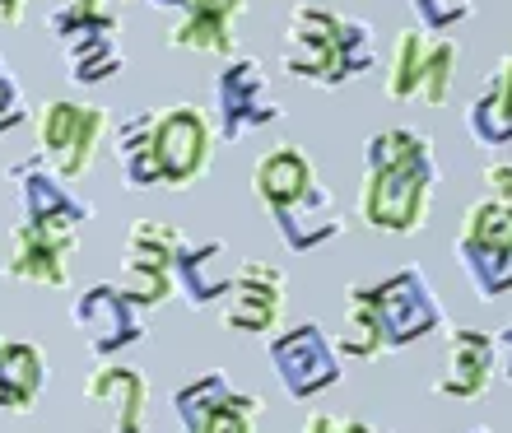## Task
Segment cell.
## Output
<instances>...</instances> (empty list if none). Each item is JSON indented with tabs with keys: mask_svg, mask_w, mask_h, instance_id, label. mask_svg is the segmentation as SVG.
Returning a JSON list of instances; mask_svg holds the SVG:
<instances>
[{
	"mask_svg": "<svg viewBox=\"0 0 512 433\" xmlns=\"http://www.w3.org/2000/svg\"><path fill=\"white\" fill-rule=\"evenodd\" d=\"M75 247H80V224H66V219H19L10 229V275L47 289H66Z\"/></svg>",
	"mask_w": 512,
	"mask_h": 433,
	"instance_id": "9c48e42d",
	"label": "cell"
},
{
	"mask_svg": "<svg viewBox=\"0 0 512 433\" xmlns=\"http://www.w3.org/2000/svg\"><path fill=\"white\" fill-rule=\"evenodd\" d=\"M433 42L438 33L429 28H405L396 47H391V75H387V98L391 103H419L424 84H429V66H433Z\"/></svg>",
	"mask_w": 512,
	"mask_h": 433,
	"instance_id": "603a6c76",
	"label": "cell"
},
{
	"mask_svg": "<svg viewBox=\"0 0 512 433\" xmlns=\"http://www.w3.org/2000/svg\"><path fill=\"white\" fill-rule=\"evenodd\" d=\"M224 257V238H205V243H191L182 238V252H177V289L205 308V303H219V298L229 294L233 275L219 266Z\"/></svg>",
	"mask_w": 512,
	"mask_h": 433,
	"instance_id": "7402d4cb",
	"label": "cell"
},
{
	"mask_svg": "<svg viewBox=\"0 0 512 433\" xmlns=\"http://www.w3.org/2000/svg\"><path fill=\"white\" fill-rule=\"evenodd\" d=\"M284 117V103L270 98V80L256 56H229L215 75V126L219 140H243Z\"/></svg>",
	"mask_w": 512,
	"mask_h": 433,
	"instance_id": "52a82bcc",
	"label": "cell"
},
{
	"mask_svg": "<svg viewBox=\"0 0 512 433\" xmlns=\"http://www.w3.org/2000/svg\"><path fill=\"white\" fill-rule=\"evenodd\" d=\"M0 24L5 28L24 24V0H0Z\"/></svg>",
	"mask_w": 512,
	"mask_h": 433,
	"instance_id": "4dcf8cb0",
	"label": "cell"
},
{
	"mask_svg": "<svg viewBox=\"0 0 512 433\" xmlns=\"http://www.w3.org/2000/svg\"><path fill=\"white\" fill-rule=\"evenodd\" d=\"M28 122V103H24V89H19V80L10 75V66H5V56H0V136H10L14 126Z\"/></svg>",
	"mask_w": 512,
	"mask_h": 433,
	"instance_id": "4316f807",
	"label": "cell"
},
{
	"mask_svg": "<svg viewBox=\"0 0 512 433\" xmlns=\"http://www.w3.org/2000/svg\"><path fill=\"white\" fill-rule=\"evenodd\" d=\"M42 354L28 340H0V410L24 415L42 392Z\"/></svg>",
	"mask_w": 512,
	"mask_h": 433,
	"instance_id": "cb8c5ba5",
	"label": "cell"
},
{
	"mask_svg": "<svg viewBox=\"0 0 512 433\" xmlns=\"http://www.w3.org/2000/svg\"><path fill=\"white\" fill-rule=\"evenodd\" d=\"M312 182H317V173H312L308 154H303L298 145L266 149V154L256 159V168H252V191H256V201L266 205L270 215L284 210V205H294Z\"/></svg>",
	"mask_w": 512,
	"mask_h": 433,
	"instance_id": "ffe728a7",
	"label": "cell"
},
{
	"mask_svg": "<svg viewBox=\"0 0 512 433\" xmlns=\"http://www.w3.org/2000/svg\"><path fill=\"white\" fill-rule=\"evenodd\" d=\"M303 433H373L364 420H345V415H326V410H317V415H308L303 420Z\"/></svg>",
	"mask_w": 512,
	"mask_h": 433,
	"instance_id": "f1b7e54d",
	"label": "cell"
},
{
	"mask_svg": "<svg viewBox=\"0 0 512 433\" xmlns=\"http://www.w3.org/2000/svg\"><path fill=\"white\" fill-rule=\"evenodd\" d=\"M177 252L182 233L159 219H140L122 247V280L117 285L131 294L135 308H159L177 285Z\"/></svg>",
	"mask_w": 512,
	"mask_h": 433,
	"instance_id": "ba28073f",
	"label": "cell"
},
{
	"mask_svg": "<svg viewBox=\"0 0 512 433\" xmlns=\"http://www.w3.org/2000/svg\"><path fill=\"white\" fill-rule=\"evenodd\" d=\"M145 5H154V10H177V14H182V10L191 5V0H145Z\"/></svg>",
	"mask_w": 512,
	"mask_h": 433,
	"instance_id": "d6a6232c",
	"label": "cell"
},
{
	"mask_svg": "<svg viewBox=\"0 0 512 433\" xmlns=\"http://www.w3.org/2000/svg\"><path fill=\"white\" fill-rule=\"evenodd\" d=\"M173 406L187 433H256L261 396L233 392L224 373H205L177 392Z\"/></svg>",
	"mask_w": 512,
	"mask_h": 433,
	"instance_id": "7c38bea8",
	"label": "cell"
},
{
	"mask_svg": "<svg viewBox=\"0 0 512 433\" xmlns=\"http://www.w3.org/2000/svg\"><path fill=\"white\" fill-rule=\"evenodd\" d=\"M457 42L443 38L433 42V66H429V84H424V98L419 103H429V108H443L447 98H452V75H457Z\"/></svg>",
	"mask_w": 512,
	"mask_h": 433,
	"instance_id": "d4e9b609",
	"label": "cell"
},
{
	"mask_svg": "<svg viewBox=\"0 0 512 433\" xmlns=\"http://www.w3.org/2000/svg\"><path fill=\"white\" fill-rule=\"evenodd\" d=\"M284 280L280 266L270 261H243V271H233V285H229V298L219 308V322L229 331H252V336H266L275 331L284 312Z\"/></svg>",
	"mask_w": 512,
	"mask_h": 433,
	"instance_id": "5bb4252c",
	"label": "cell"
},
{
	"mask_svg": "<svg viewBox=\"0 0 512 433\" xmlns=\"http://www.w3.org/2000/svg\"><path fill=\"white\" fill-rule=\"evenodd\" d=\"M270 219H275L280 238L294 247V252H312V247H322V243H331V238L345 233V219H340L336 201H331V191H326L322 182H312L294 205L275 210Z\"/></svg>",
	"mask_w": 512,
	"mask_h": 433,
	"instance_id": "d6986e66",
	"label": "cell"
},
{
	"mask_svg": "<svg viewBox=\"0 0 512 433\" xmlns=\"http://www.w3.org/2000/svg\"><path fill=\"white\" fill-rule=\"evenodd\" d=\"M33 126H38V154L52 163L61 177H70V182L94 168L98 149H103V140H108V131H112L108 108L75 103V98L42 103Z\"/></svg>",
	"mask_w": 512,
	"mask_h": 433,
	"instance_id": "8992f818",
	"label": "cell"
},
{
	"mask_svg": "<svg viewBox=\"0 0 512 433\" xmlns=\"http://www.w3.org/2000/svg\"><path fill=\"white\" fill-rule=\"evenodd\" d=\"M266 354H270V364H275V378L284 382V392L294 396V401H308V396L336 387V378H340L336 350H331L322 326H312V322L294 326L284 336H270Z\"/></svg>",
	"mask_w": 512,
	"mask_h": 433,
	"instance_id": "30bf717a",
	"label": "cell"
},
{
	"mask_svg": "<svg viewBox=\"0 0 512 433\" xmlns=\"http://www.w3.org/2000/svg\"><path fill=\"white\" fill-rule=\"evenodd\" d=\"M84 401L112 410L108 433H145L149 424V382L140 368L122 364V359H103L94 368V378L84 382Z\"/></svg>",
	"mask_w": 512,
	"mask_h": 433,
	"instance_id": "e0dca14e",
	"label": "cell"
},
{
	"mask_svg": "<svg viewBox=\"0 0 512 433\" xmlns=\"http://www.w3.org/2000/svg\"><path fill=\"white\" fill-rule=\"evenodd\" d=\"M419 14V24L429 28V33H447L452 24H461V19H471L475 5L471 0H410Z\"/></svg>",
	"mask_w": 512,
	"mask_h": 433,
	"instance_id": "484cf974",
	"label": "cell"
},
{
	"mask_svg": "<svg viewBox=\"0 0 512 433\" xmlns=\"http://www.w3.org/2000/svg\"><path fill=\"white\" fill-rule=\"evenodd\" d=\"M5 182H14L19 219H66V224H89L94 219V205L80 201L75 187H66L70 177L56 173L42 154H28V159L10 163Z\"/></svg>",
	"mask_w": 512,
	"mask_h": 433,
	"instance_id": "9a60e30c",
	"label": "cell"
},
{
	"mask_svg": "<svg viewBox=\"0 0 512 433\" xmlns=\"http://www.w3.org/2000/svg\"><path fill=\"white\" fill-rule=\"evenodd\" d=\"M70 322L89 340V350H94L98 359H117V354L131 350L135 340L145 336V331H140V308L131 303V294H126L122 285H89L75 298Z\"/></svg>",
	"mask_w": 512,
	"mask_h": 433,
	"instance_id": "4fadbf2b",
	"label": "cell"
},
{
	"mask_svg": "<svg viewBox=\"0 0 512 433\" xmlns=\"http://www.w3.org/2000/svg\"><path fill=\"white\" fill-rule=\"evenodd\" d=\"M47 33H52V42L61 47V56H66L70 80L75 84H103L126 66L117 28L89 24V19H80L70 5H56V10L47 14Z\"/></svg>",
	"mask_w": 512,
	"mask_h": 433,
	"instance_id": "8fae6325",
	"label": "cell"
},
{
	"mask_svg": "<svg viewBox=\"0 0 512 433\" xmlns=\"http://www.w3.org/2000/svg\"><path fill=\"white\" fill-rule=\"evenodd\" d=\"M66 5L80 19H89V24H103V28L122 24V0H66Z\"/></svg>",
	"mask_w": 512,
	"mask_h": 433,
	"instance_id": "83f0119b",
	"label": "cell"
},
{
	"mask_svg": "<svg viewBox=\"0 0 512 433\" xmlns=\"http://www.w3.org/2000/svg\"><path fill=\"white\" fill-rule=\"evenodd\" d=\"M480 177H485V191L494 201H512V159H489Z\"/></svg>",
	"mask_w": 512,
	"mask_h": 433,
	"instance_id": "f546056e",
	"label": "cell"
},
{
	"mask_svg": "<svg viewBox=\"0 0 512 433\" xmlns=\"http://www.w3.org/2000/svg\"><path fill=\"white\" fill-rule=\"evenodd\" d=\"M457 261L471 275L480 298H499L512 289V201H475L461 219Z\"/></svg>",
	"mask_w": 512,
	"mask_h": 433,
	"instance_id": "5b68a950",
	"label": "cell"
},
{
	"mask_svg": "<svg viewBox=\"0 0 512 433\" xmlns=\"http://www.w3.org/2000/svg\"><path fill=\"white\" fill-rule=\"evenodd\" d=\"M466 131H471L480 145H508L512 140V52L489 70L485 89L471 98Z\"/></svg>",
	"mask_w": 512,
	"mask_h": 433,
	"instance_id": "44dd1931",
	"label": "cell"
},
{
	"mask_svg": "<svg viewBox=\"0 0 512 433\" xmlns=\"http://www.w3.org/2000/svg\"><path fill=\"white\" fill-rule=\"evenodd\" d=\"M494 340H499V354H503V373L512 378V326H503Z\"/></svg>",
	"mask_w": 512,
	"mask_h": 433,
	"instance_id": "1f68e13d",
	"label": "cell"
},
{
	"mask_svg": "<svg viewBox=\"0 0 512 433\" xmlns=\"http://www.w3.org/2000/svg\"><path fill=\"white\" fill-rule=\"evenodd\" d=\"M378 66L368 19H345L326 5H294L284 24V70L317 89H340Z\"/></svg>",
	"mask_w": 512,
	"mask_h": 433,
	"instance_id": "3957f363",
	"label": "cell"
},
{
	"mask_svg": "<svg viewBox=\"0 0 512 433\" xmlns=\"http://www.w3.org/2000/svg\"><path fill=\"white\" fill-rule=\"evenodd\" d=\"M350 303H359L373 317L387 350H401V345L443 326V303L415 266H405V271H396L391 280H378V285H354Z\"/></svg>",
	"mask_w": 512,
	"mask_h": 433,
	"instance_id": "277c9868",
	"label": "cell"
},
{
	"mask_svg": "<svg viewBox=\"0 0 512 433\" xmlns=\"http://www.w3.org/2000/svg\"><path fill=\"white\" fill-rule=\"evenodd\" d=\"M112 154H117L126 191H149V187L182 191L210 168L215 131L205 122V112L191 108V103L145 108L112 131Z\"/></svg>",
	"mask_w": 512,
	"mask_h": 433,
	"instance_id": "6da1fadb",
	"label": "cell"
},
{
	"mask_svg": "<svg viewBox=\"0 0 512 433\" xmlns=\"http://www.w3.org/2000/svg\"><path fill=\"white\" fill-rule=\"evenodd\" d=\"M247 14V0H191L168 28L173 52H201V56H238V19Z\"/></svg>",
	"mask_w": 512,
	"mask_h": 433,
	"instance_id": "2e32d148",
	"label": "cell"
},
{
	"mask_svg": "<svg viewBox=\"0 0 512 433\" xmlns=\"http://www.w3.org/2000/svg\"><path fill=\"white\" fill-rule=\"evenodd\" d=\"M494 354H499V340L489 331H471V326L452 331L447 336V368L438 373L433 392L452 396V401H475L494 378Z\"/></svg>",
	"mask_w": 512,
	"mask_h": 433,
	"instance_id": "ac0fdd59",
	"label": "cell"
},
{
	"mask_svg": "<svg viewBox=\"0 0 512 433\" xmlns=\"http://www.w3.org/2000/svg\"><path fill=\"white\" fill-rule=\"evenodd\" d=\"M438 187L433 140L391 126L364 140V187H359V219L378 233H415L424 224Z\"/></svg>",
	"mask_w": 512,
	"mask_h": 433,
	"instance_id": "7a4b0ae2",
	"label": "cell"
}]
</instances>
